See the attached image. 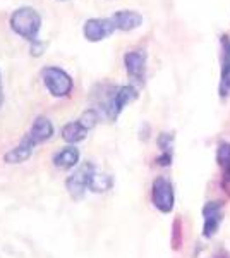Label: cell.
I'll list each match as a JSON object with an SVG mask.
<instances>
[{
	"instance_id": "obj_1",
	"label": "cell",
	"mask_w": 230,
	"mask_h": 258,
	"mask_svg": "<svg viewBox=\"0 0 230 258\" xmlns=\"http://www.w3.org/2000/svg\"><path fill=\"white\" fill-rule=\"evenodd\" d=\"M11 28L19 36L36 43L41 28V16L33 7H19L11 16Z\"/></svg>"
},
{
	"instance_id": "obj_2",
	"label": "cell",
	"mask_w": 230,
	"mask_h": 258,
	"mask_svg": "<svg viewBox=\"0 0 230 258\" xmlns=\"http://www.w3.org/2000/svg\"><path fill=\"white\" fill-rule=\"evenodd\" d=\"M43 83L53 97H67L72 90V78L60 68H45Z\"/></svg>"
},
{
	"instance_id": "obj_3",
	"label": "cell",
	"mask_w": 230,
	"mask_h": 258,
	"mask_svg": "<svg viewBox=\"0 0 230 258\" xmlns=\"http://www.w3.org/2000/svg\"><path fill=\"white\" fill-rule=\"evenodd\" d=\"M93 179H95L93 165H91V164L81 165V167H79L76 172H74L72 176L67 179V182H65L70 197H72V198H81L83 193H85L88 188H91V182H93Z\"/></svg>"
},
{
	"instance_id": "obj_4",
	"label": "cell",
	"mask_w": 230,
	"mask_h": 258,
	"mask_svg": "<svg viewBox=\"0 0 230 258\" xmlns=\"http://www.w3.org/2000/svg\"><path fill=\"white\" fill-rule=\"evenodd\" d=\"M117 30L112 18H93L88 19L83 26V33L88 41H102Z\"/></svg>"
},
{
	"instance_id": "obj_5",
	"label": "cell",
	"mask_w": 230,
	"mask_h": 258,
	"mask_svg": "<svg viewBox=\"0 0 230 258\" xmlns=\"http://www.w3.org/2000/svg\"><path fill=\"white\" fill-rule=\"evenodd\" d=\"M151 197H153L155 207H157L158 210L170 212L174 209L175 197H174V188H172V184H170L169 179H165V177L155 179Z\"/></svg>"
},
{
	"instance_id": "obj_6",
	"label": "cell",
	"mask_w": 230,
	"mask_h": 258,
	"mask_svg": "<svg viewBox=\"0 0 230 258\" xmlns=\"http://www.w3.org/2000/svg\"><path fill=\"white\" fill-rule=\"evenodd\" d=\"M136 98H137V91L132 88V86H120V88H117L115 93L112 95L110 102L107 103L108 117H110L112 120L117 119V115L122 112L124 107Z\"/></svg>"
},
{
	"instance_id": "obj_7",
	"label": "cell",
	"mask_w": 230,
	"mask_h": 258,
	"mask_svg": "<svg viewBox=\"0 0 230 258\" xmlns=\"http://www.w3.org/2000/svg\"><path fill=\"white\" fill-rule=\"evenodd\" d=\"M203 215H204V236L211 238L220 226L221 217H223V207H221L220 202H210L208 205H204Z\"/></svg>"
},
{
	"instance_id": "obj_8",
	"label": "cell",
	"mask_w": 230,
	"mask_h": 258,
	"mask_svg": "<svg viewBox=\"0 0 230 258\" xmlns=\"http://www.w3.org/2000/svg\"><path fill=\"white\" fill-rule=\"evenodd\" d=\"M112 21L115 23L117 30H122V31H131L136 30L143 24V16L139 12L134 11H119L112 16Z\"/></svg>"
},
{
	"instance_id": "obj_9",
	"label": "cell",
	"mask_w": 230,
	"mask_h": 258,
	"mask_svg": "<svg viewBox=\"0 0 230 258\" xmlns=\"http://www.w3.org/2000/svg\"><path fill=\"white\" fill-rule=\"evenodd\" d=\"M124 62L129 76H132L134 80H143L144 66H146V53L143 50H134V52L125 53Z\"/></svg>"
},
{
	"instance_id": "obj_10",
	"label": "cell",
	"mask_w": 230,
	"mask_h": 258,
	"mask_svg": "<svg viewBox=\"0 0 230 258\" xmlns=\"http://www.w3.org/2000/svg\"><path fill=\"white\" fill-rule=\"evenodd\" d=\"M79 160V152L78 148L74 147H67L64 150H60L58 153H55V157H53V164H55V167L58 169H72L74 165L78 164Z\"/></svg>"
},
{
	"instance_id": "obj_11",
	"label": "cell",
	"mask_w": 230,
	"mask_h": 258,
	"mask_svg": "<svg viewBox=\"0 0 230 258\" xmlns=\"http://www.w3.org/2000/svg\"><path fill=\"white\" fill-rule=\"evenodd\" d=\"M86 135H88V129L83 126L79 120H76V122H69L62 127V138H64L65 141H69V143L83 141L86 138Z\"/></svg>"
},
{
	"instance_id": "obj_12",
	"label": "cell",
	"mask_w": 230,
	"mask_h": 258,
	"mask_svg": "<svg viewBox=\"0 0 230 258\" xmlns=\"http://www.w3.org/2000/svg\"><path fill=\"white\" fill-rule=\"evenodd\" d=\"M223 47H225V62H223V73H221L220 91L225 97V95L230 93V41L223 40Z\"/></svg>"
},
{
	"instance_id": "obj_13",
	"label": "cell",
	"mask_w": 230,
	"mask_h": 258,
	"mask_svg": "<svg viewBox=\"0 0 230 258\" xmlns=\"http://www.w3.org/2000/svg\"><path fill=\"white\" fill-rule=\"evenodd\" d=\"M216 159L221 167L230 169V143H221L216 152Z\"/></svg>"
},
{
	"instance_id": "obj_14",
	"label": "cell",
	"mask_w": 230,
	"mask_h": 258,
	"mask_svg": "<svg viewBox=\"0 0 230 258\" xmlns=\"http://www.w3.org/2000/svg\"><path fill=\"white\" fill-rule=\"evenodd\" d=\"M96 120H98V115H96V112L95 110H86L85 114L81 115V119H79V122L85 126L88 131H90L91 127L96 124Z\"/></svg>"
},
{
	"instance_id": "obj_15",
	"label": "cell",
	"mask_w": 230,
	"mask_h": 258,
	"mask_svg": "<svg viewBox=\"0 0 230 258\" xmlns=\"http://www.w3.org/2000/svg\"><path fill=\"white\" fill-rule=\"evenodd\" d=\"M221 186H223L225 193H227L228 197H230V169H227V172H225L223 181H221Z\"/></svg>"
},
{
	"instance_id": "obj_16",
	"label": "cell",
	"mask_w": 230,
	"mask_h": 258,
	"mask_svg": "<svg viewBox=\"0 0 230 258\" xmlns=\"http://www.w3.org/2000/svg\"><path fill=\"white\" fill-rule=\"evenodd\" d=\"M4 102V91H2V83H0V105H2Z\"/></svg>"
},
{
	"instance_id": "obj_17",
	"label": "cell",
	"mask_w": 230,
	"mask_h": 258,
	"mask_svg": "<svg viewBox=\"0 0 230 258\" xmlns=\"http://www.w3.org/2000/svg\"><path fill=\"white\" fill-rule=\"evenodd\" d=\"M62 2H64V0H62Z\"/></svg>"
}]
</instances>
